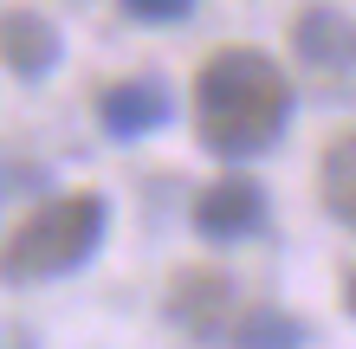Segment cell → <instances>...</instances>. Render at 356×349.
I'll list each match as a JSON object with an SVG mask.
<instances>
[{
  "label": "cell",
  "instance_id": "1",
  "mask_svg": "<svg viewBox=\"0 0 356 349\" xmlns=\"http://www.w3.org/2000/svg\"><path fill=\"white\" fill-rule=\"evenodd\" d=\"M291 123V85L259 46H220L195 71V130L220 162H253Z\"/></svg>",
  "mask_w": 356,
  "mask_h": 349
},
{
  "label": "cell",
  "instance_id": "2",
  "mask_svg": "<svg viewBox=\"0 0 356 349\" xmlns=\"http://www.w3.org/2000/svg\"><path fill=\"white\" fill-rule=\"evenodd\" d=\"M104 227H111L104 194H58V201H46V207H33L13 227V239L0 246V278L7 284L65 278V272H78V265L97 253Z\"/></svg>",
  "mask_w": 356,
  "mask_h": 349
},
{
  "label": "cell",
  "instance_id": "3",
  "mask_svg": "<svg viewBox=\"0 0 356 349\" xmlns=\"http://www.w3.org/2000/svg\"><path fill=\"white\" fill-rule=\"evenodd\" d=\"M234 317H240V291H234L227 272H214V265H188V272L169 278V323L181 337H195L201 349H220L227 330H234Z\"/></svg>",
  "mask_w": 356,
  "mask_h": 349
},
{
  "label": "cell",
  "instance_id": "4",
  "mask_svg": "<svg viewBox=\"0 0 356 349\" xmlns=\"http://www.w3.org/2000/svg\"><path fill=\"white\" fill-rule=\"evenodd\" d=\"M266 227V188L246 175H220L195 194V233L214 246H240Z\"/></svg>",
  "mask_w": 356,
  "mask_h": 349
},
{
  "label": "cell",
  "instance_id": "5",
  "mask_svg": "<svg viewBox=\"0 0 356 349\" xmlns=\"http://www.w3.org/2000/svg\"><path fill=\"white\" fill-rule=\"evenodd\" d=\"M169 117H175V97H169L162 78H123V85H111L97 97V123H104V136H117V142L156 136Z\"/></svg>",
  "mask_w": 356,
  "mask_h": 349
},
{
  "label": "cell",
  "instance_id": "6",
  "mask_svg": "<svg viewBox=\"0 0 356 349\" xmlns=\"http://www.w3.org/2000/svg\"><path fill=\"white\" fill-rule=\"evenodd\" d=\"M291 46L311 71L324 78H350L356 71V19L343 7H305L298 26H291Z\"/></svg>",
  "mask_w": 356,
  "mask_h": 349
},
{
  "label": "cell",
  "instance_id": "7",
  "mask_svg": "<svg viewBox=\"0 0 356 349\" xmlns=\"http://www.w3.org/2000/svg\"><path fill=\"white\" fill-rule=\"evenodd\" d=\"M0 65H7L13 78H46V71L58 65V33H52V19L33 13V7L0 13Z\"/></svg>",
  "mask_w": 356,
  "mask_h": 349
},
{
  "label": "cell",
  "instance_id": "8",
  "mask_svg": "<svg viewBox=\"0 0 356 349\" xmlns=\"http://www.w3.org/2000/svg\"><path fill=\"white\" fill-rule=\"evenodd\" d=\"M318 201L330 207V220H343L356 233V130H343L318 162Z\"/></svg>",
  "mask_w": 356,
  "mask_h": 349
},
{
  "label": "cell",
  "instance_id": "9",
  "mask_svg": "<svg viewBox=\"0 0 356 349\" xmlns=\"http://www.w3.org/2000/svg\"><path fill=\"white\" fill-rule=\"evenodd\" d=\"M227 343H234V349H305V323L285 317V311H272V304H259V311L234 317Z\"/></svg>",
  "mask_w": 356,
  "mask_h": 349
},
{
  "label": "cell",
  "instance_id": "10",
  "mask_svg": "<svg viewBox=\"0 0 356 349\" xmlns=\"http://www.w3.org/2000/svg\"><path fill=\"white\" fill-rule=\"evenodd\" d=\"M123 13H130V19H156V26H169V19H188V13H195V0H123Z\"/></svg>",
  "mask_w": 356,
  "mask_h": 349
},
{
  "label": "cell",
  "instance_id": "11",
  "mask_svg": "<svg viewBox=\"0 0 356 349\" xmlns=\"http://www.w3.org/2000/svg\"><path fill=\"white\" fill-rule=\"evenodd\" d=\"M0 349H33V337L13 330V323H0Z\"/></svg>",
  "mask_w": 356,
  "mask_h": 349
},
{
  "label": "cell",
  "instance_id": "12",
  "mask_svg": "<svg viewBox=\"0 0 356 349\" xmlns=\"http://www.w3.org/2000/svg\"><path fill=\"white\" fill-rule=\"evenodd\" d=\"M343 304H350V317H356V272H350V284H343Z\"/></svg>",
  "mask_w": 356,
  "mask_h": 349
},
{
  "label": "cell",
  "instance_id": "13",
  "mask_svg": "<svg viewBox=\"0 0 356 349\" xmlns=\"http://www.w3.org/2000/svg\"><path fill=\"white\" fill-rule=\"evenodd\" d=\"M0 194H7V188H0Z\"/></svg>",
  "mask_w": 356,
  "mask_h": 349
}]
</instances>
